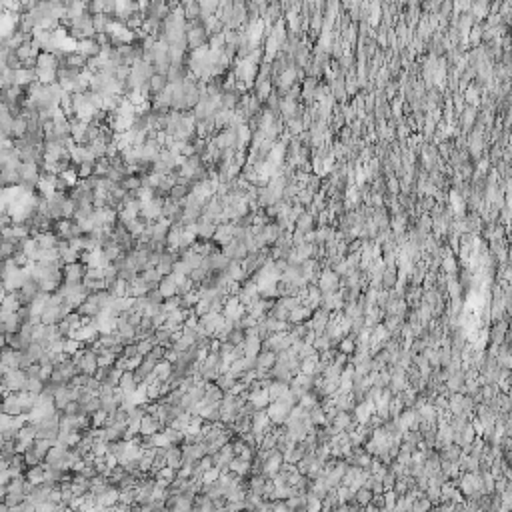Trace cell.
<instances>
[{"label":"cell","instance_id":"obj_2","mask_svg":"<svg viewBox=\"0 0 512 512\" xmlns=\"http://www.w3.org/2000/svg\"><path fill=\"white\" fill-rule=\"evenodd\" d=\"M78 368H80V372H84V374H88V376H94V374H96L98 358H96V352H94L90 346L84 348L82 358L78 360Z\"/></svg>","mask_w":512,"mask_h":512},{"label":"cell","instance_id":"obj_3","mask_svg":"<svg viewBox=\"0 0 512 512\" xmlns=\"http://www.w3.org/2000/svg\"><path fill=\"white\" fill-rule=\"evenodd\" d=\"M0 412H6V414H10V416H18V414L24 412L22 402L18 399V392H8V394H4V399L0 402Z\"/></svg>","mask_w":512,"mask_h":512},{"label":"cell","instance_id":"obj_6","mask_svg":"<svg viewBox=\"0 0 512 512\" xmlns=\"http://www.w3.org/2000/svg\"><path fill=\"white\" fill-rule=\"evenodd\" d=\"M86 264L82 260H76V262H70V264H64L62 266V272H64V280H82L84 272H86Z\"/></svg>","mask_w":512,"mask_h":512},{"label":"cell","instance_id":"obj_22","mask_svg":"<svg viewBox=\"0 0 512 512\" xmlns=\"http://www.w3.org/2000/svg\"><path fill=\"white\" fill-rule=\"evenodd\" d=\"M44 350H46V346H44V344H40V342H36V340H32L30 344H28V348H26V352L30 354V358H32L34 362H38V360L42 358Z\"/></svg>","mask_w":512,"mask_h":512},{"label":"cell","instance_id":"obj_26","mask_svg":"<svg viewBox=\"0 0 512 512\" xmlns=\"http://www.w3.org/2000/svg\"><path fill=\"white\" fill-rule=\"evenodd\" d=\"M244 336H246V334H244V330L234 326V328H232V330L226 334V342H230L232 346H238V344H242V342H244Z\"/></svg>","mask_w":512,"mask_h":512},{"label":"cell","instance_id":"obj_38","mask_svg":"<svg viewBox=\"0 0 512 512\" xmlns=\"http://www.w3.org/2000/svg\"><path fill=\"white\" fill-rule=\"evenodd\" d=\"M2 288H4V285H2V278H0V290H2Z\"/></svg>","mask_w":512,"mask_h":512},{"label":"cell","instance_id":"obj_19","mask_svg":"<svg viewBox=\"0 0 512 512\" xmlns=\"http://www.w3.org/2000/svg\"><path fill=\"white\" fill-rule=\"evenodd\" d=\"M58 258H60V254H58L56 248H38L34 262H52V260H58Z\"/></svg>","mask_w":512,"mask_h":512},{"label":"cell","instance_id":"obj_33","mask_svg":"<svg viewBox=\"0 0 512 512\" xmlns=\"http://www.w3.org/2000/svg\"><path fill=\"white\" fill-rule=\"evenodd\" d=\"M140 362H142V354H136V356L128 358V360H126V370H134Z\"/></svg>","mask_w":512,"mask_h":512},{"label":"cell","instance_id":"obj_36","mask_svg":"<svg viewBox=\"0 0 512 512\" xmlns=\"http://www.w3.org/2000/svg\"><path fill=\"white\" fill-rule=\"evenodd\" d=\"M4 442V432H2V426H0V444Z\"/></svg>","mask_w":512,"mask_h":512},{"label":"cell","instance_id":"obj_31","mask_svg":"<svg viewBox=\"0 0 512 512\" xmlns=\"http://www.w3.org/2000/svg\"><path fill=\"white\" fill-rule=\"evenodd\" d=\"M100 408V400L98 396H94V399H90L86 404H82V412H86V414H92V412H96Z\"/></svg>","mask_w":512,"mask_h":512},{"label":"cell","instance_id":"obj_21","mask_svg":"<svg viewBox=\"0 0 512 512\" xmlns=\"http://www.w3.org/2000/svg\"><path fill=\"white\" fill-rule=\"evenodd\" d=\"M138 274H140L142 280H146L148 285H158V282L162 280V274H160L156 268H144V270H140Z\"/></svg>","mask_w":512,"mask_h":512},{"label":"cell","instance_id":"obj_9","mask_svg":"<svg viewBox=\"0 0 512 512\" xmlns=\"http://www.w3.org/2000/svg\"><path fill=\"white\" fill-rule=\"evenodd\" d=\"M118 386L124 390L126 396L132 394V392L136 390V386H138V382H136V378H134V372H132V370H124V372L120 374V378H118Z\"/></svg>","mask_w":512,"mask_h":512},{"label":"cell","instance_id":"obj_30","mask_svg":"<svg viewBox=\"0 0 512 512\" xmlns=\"http://www.w3.org/2000/svg\"><path fill=\"white\" fill-rule=\"evenodd\" d=\"M152 346H154V342L148 340V338H144V340H136V350H138V354H142V356H146V354L152 350Z\"/></svg>","mask_w":512,"mask_h":512},{"label":"cell","instance_id":"obj_23","mask_svg":"<svg viewBox=\"0 0 512 512\" xmlns=\"http://www.w3.org/2000/svg\"><path fill=\"white\" fill-rule=\"evenodd\" d=\"M106 416H108V412L102 410V408H98L96 412L90 414V426H92V428H102V426L106 424Z\"/></svg>","mask_w":512,"mask_h":512},{"label":"cell","instance_id":"obj_35","mask_svg":"<svg viewBox=\"0 0 512 512\" xmlns=\"http://www.w3.org/2000/svg\"><path fill=\"white\" fill-rule=\"evenodd\" d=\"M6 370H8V368H6V364H4L2 360H0V378H2L4 374H6Z\"/></svg>","mask_w":512,"mask_h":512},{"label":"cell","instance_id":"obj_27","mask_svg":"<svg viewBox=\"0 0 512 512\" xmlns=\"http://www.w3.org/2000/svg\"><path fill=\"white\" fill-rule=\"evenodd\" d=\"M64 416H76V414H80L82 412V406H80V402L78 400H70L62 410H60Z\"/></svg>","mask_w":512,"mask_h":512},{"label":"cell","instance_id":"obj_34","mask_svg":"<svg viewBox=\"0 0 512 512\" xmlns=\"http://www.w3.org/2000/svg\"><path fill=\"white\" fill-rule=\"evenodd\" d=\"M4 496H6V484L0 486V502H4Z\"/></svg>","mask_w":512,"mask_h":512},{"label":"cell","instance_id":"obj_15","mask_svg":"<svg viewBox=\"0 0 512 512\" xmlns=\"http://www.w3.org/2000/svg\"><path fill=\"white\" fill-rule=\"evenodd\" d=\"M4 342H6L8 346L16 348V350H26V348H28V344H30L28 340H24V338H22V334H20V332H10V334H4Z\"/></svg>","mask_w":512,"mask_h":512},{"label":"cell","instance_id":"obj_32","mask_svg":"<svg viewBox=\"0 0 512 512\" xmlns=\"http://www.w3.org/2000/svg\"><path fill=\"white\" fill-rule=\"evenodd\" d=\"M164 350H166L164 346H160V344H154V346H152V350H150L148 354H150L154 360H162V358H164Z\"/></svg>","mask_w":512,"mask_h":512},{"label":"cell","instance_id":"obj_29","mask_svg":"<svg viewBox=\"0 0 512 512\" xmlns=\"http://www.w3.org/2000/svg\"><path fill=\"white\" fill-rule=\"evenodd\" d=\"M12 260H14V264H16V266H20V268H24V266H28V264L32 262V260H30V258L22 252V250H18V248H16V252L12 254Z\"/></svg>","mask_w":512,"mask_h":512},{"label":"cell","instance_id":"obj_10","mask_svg":"<svg viewBox=\"0 0 512 512\" xmlns=\"http://www.w3.org/2000/svg\"><path fill=\"white\" fill-rule=\"evenodd\" d=\"M164 426L152 416V414H142V420H140V434H154L158 430H162Z\"/></svg>","mask_w":512,"mask_h":512},{"label":"cell","instance_id":"obj_4","mask_svg":"<svg viewBox=\"0 0 512 512\" xmlns=\"http://www.w3.org/2000/svg\"><path fill=\"white\" fill-rule=\"evenodd\" d=\"M158 285H148L146 280H142V276H134L130 282H126V290H124V296H130V298H138V296H146L148 288Z\"/></svg>","mask_w":512,"mask_h":512},{"label":"cell","instance_id":"obj_37","mask_svg":"<svg viewBox=\"0 0 512 512\" xmlns=\"http://www.w3.org/2000/svg\"><path fill=\"white\" fill-rule=\"evenodd\" d=\"M2 316H4V308H2V304H0V322H2Z\"/></svg>","mask_w":512,"mask_h":512},{"label":"cell","instance_id":"obj_28","mask_svg":"<svg viewBox=\"0 0 512 512\" xmlns=\"http://www.w3.org/2000/svg\"><path fill=\"white\" fill-rule=\"evenodd\" d=\"M78 348H82V342H78L76 338H64V354L72 356Z\"/></svg>","mask_w":512,"mask_h":512},{"label":"cell","instance_id":"obj_20","mask_svg":"<svg viewBox=\"0 0 512 512\" xmlns=\"http://www.w3.org/2000/svg\"><path fill=\"white\" fill-rule=\"evenodd\" d=\"M52 444H54V442H52V440H48V438H34L32 448L36 450V454L44 460V456H46V452L50 450V446H52Z\"/></svg>","mask_w":512,"mask_h":512},{"label":"cell","instance_id":"obj_11","mask_svg":"<svg viewBox=\"0 0 512 512\" xmlns=\"http://www.w3.org/2000/svg\"><path fill=\"white\" fill-rule=\"evenodd\" d=\"M250 462L252 460H244L240 456H234L230 462H228V470L238 474V476H248L250 474Z\"/></svg>","mask_w":512,"mask_h":512},{"label":"cell","instance_id":"obj_16","mask_svg":"<svg viewBox=\"0 0 512 512\" xmlns=\"http://www.w3.org/2000/svg\"><path fill=\"white\" fill-rule=\"evenodd\" d=\"M0 304H2L4 312H16V310L20 308V300H18L16 290H14V292H6V296H4V300H2Z\"/></svg>","mask_w":512,"mask_h":512},{"label":"cell","instance_id":"obj_1","mask_svg":"<svg viewBox=\"0 0 512 512\" xmlns=\"http://www.w3.org/2000/svg\"><path fill=\"white\" fill-rule=\"evenodd\" d=\"M0 382L4 384V388L8 392H20L24 390V382H26V372L22 368H14V370H6V374L0 378Z\"/></svg>","mask_w":512,"mask_h":512},{"label":"cell","instance_id":"obj_7","mask_svg":"<svg viewBox=\"0 0 512 512\" xmlns=\"http://www.w3.org/2000/svg\"><path fill=\"white\" fill-rule=\"evenodd\" d=\"M70 490L74 496H84L90 490V480L86 476H82L80 472H74V476L70 480Z\"/></svg>","mask_w":512,"mask_h":512},{"label":"cell","instance_id":"obj_14","mask_svg":"<svg viewBox=\"0 0 512 512\" xmlns=\"http://www.w3.org/2000/svg\"><path fill=\"white\" fill-rule=\"evenodd\" d=\"M180 260H182V262H186L190 268H198V266L202 264V254L194 252L192 248H186V250H182V252H180Z\"/></svg>","mask_w":512,"mask_h":512},{"label":"cell","instance_id":"obj_18","mask_svg":"<svg viewBox=\"0 0 512 512\" xmlns=\"http://www.w3.org/2000/svg\"><path fill=\"white\" fill-rule=\"evenodd\" d=\"M42 388H44V380H40V376H26L24 390H28L32 394H40Z\"/></svg>","mask_w":512,"mask_h":512},{"label":"cell","instance_id":"obj_24","mask_svg":"<svg viewBox=\"0 0 512 512\" xmlns=\"http://www.w3.org/2000/svg\"><path fill=\"white\" fill-rule=\"evenodd\" d=\"M180 304H182V298L178 296V294H172L168 298H164L162 300V312H172V310H176V308H180Z\"/></svg>","mask_w":512,"mask_h":512},{"label":"cell","instance_id":"obj_12","mask_svg":"<svg viewBox=\"0 0 512 512\" xmlns=\"http://www.w3.org/2000/svg\"><path fill=\"white\" fill-rule=\"evenodd\" d=\"M152 374L156 376V380H168L172 374V362H168L166 358L158 360L156 366H154V370H152Z\"/></svg>","mask_w":512,"mask_h":512},{"label":"cell","instance_id":"obj_13","mask_svg":"<svg viewBox=\"0 0 512 512\" xmlns=\"http://www.w3.org/2000/svg\"><path fill=\"white\" fill-rule=\"evenodd\" d=\"M34 238L38 242V248H56L58 236L50 230L48 232H38V234H34Z\"/></svg>","mask_w":512,"mask_h":512},{"label":"cell","instance_id":"obj_17","mask_svg":"<svg viewBox=\"0 0 512 512\" xmlns=\"http://www.w3.org/2000/svg\"><path fill=\"white\" fill-rule=\"evenodd\" d=\"M158 290H160L162 298H168L172 294H176V282H174V278H172L170 274L162 276V280L158 282Z\"/></svg>","mask_w":512,"mask_h":512},{"label":"cell","instance_id":"obj_8","mask_svg":"<svg viewBox=\"0 0 512 512\" xmlns=\"http://www.w3.org/2000/svg\"><path fill=\"white\" fill-rule=\"evenodd\" d=\"M20 328V318L16 312H4L2 322H0V332L2 334H10V332H18Z\"/></svg>","mask_w":512,"mask_h":512},{"label":"cell","instance_id":"obj_25","mask_svg":"<svg viewBox=\"0 0 512 512\" xmlns=\"http://www.w3.org/2000/svg\"><path fill=\"white\" fill-rule=\"evenodd\" d=\"M22 456H24V462H26V468L28 466H36V464H40L42 462V458L36 454V450L32 448V446H28L24 452H22Z\"/></svg>","mask_w":512,"mask_h":512},{"label":"cell","instance_id":"obj_5","mask_svg":"<svg viewBox=\"0 0 512 512\" xmlns=\"http://www.w3.org/2000/svg\"><path fill=\"white\" fill-rule=\"evenodd\" d=\"M20 352L22 350H16L8 344L0 346V360L6 364L8 370H14V368H20Z\"/></svg>","mask_w":512,"mask_h":512}]
</instances>
